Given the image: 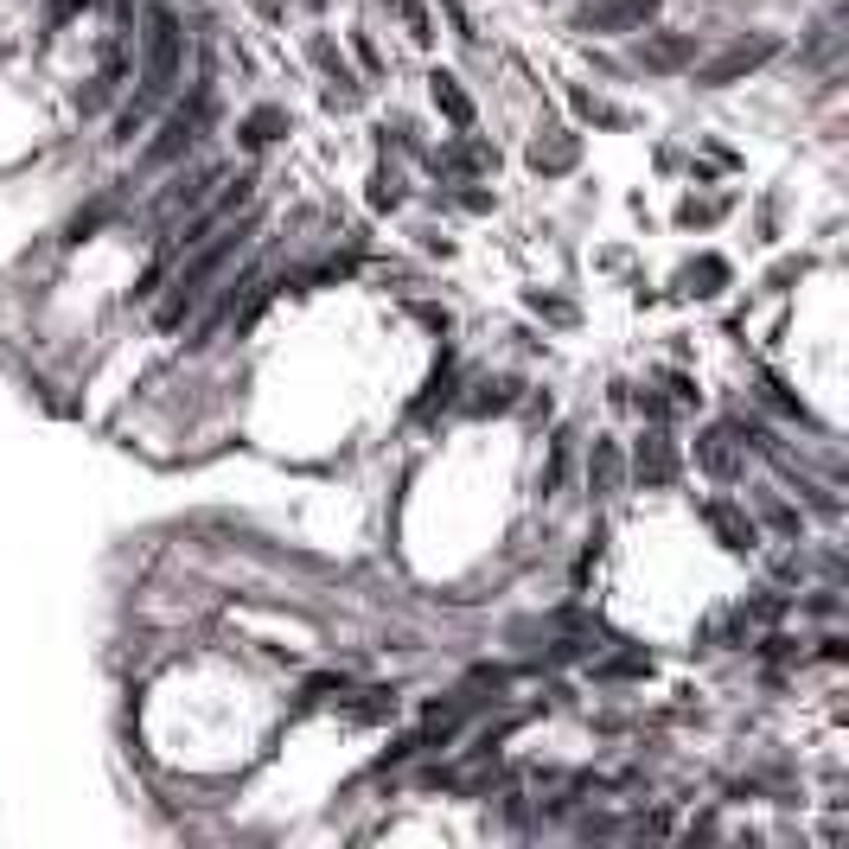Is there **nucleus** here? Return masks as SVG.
<instances>
[{"instance_id": "f257e3e1", "label": "nucleus", "mask_w": 849, "mask_h": 849, "mask_svg": "<svg viewBox=\"0 0 849 849\" xmlns=\"http://www.w3.org/2000/svg\"><path fill=\"white\" fill-rule=\"evenodd\" d=\"M173 83H180V20H173V7H148V33H141V96L115 122V141H128L153 115V103L173 96Z\"/></svg>"}, {"instance_id": "f03ea898", "label": "nucleus", "mask_w": 849, "mask_h": 849, "mask_svg": "<svg viewBox=\"0 0 849 849\" xmlns=\"http://www.w3.org/2000/svg\"><path fill=\"white\" fill-rule=\"evenodd\" d=\"M230 256H237V230H223L218 243L205 237V243L192 250V262H185V268H180V282H173V295H167V307H160L153 320H160V326L173 333V326H180L185 313H198V307H205V295H211V282H218V275H223V262H230Z\"/></svg>"}, {"instance_id": "7ed1b4c3", "label": "nucleus", "mask_w": 849, "mask_h": 849, "mask_svg": "<svg viewBox=\"0 0 849 849\" xmlns=\"http://www.w3.org/2000/svg\"><path fill=\"white\" fill-rule=\"evenodd\" d=\"M198 122H205V90L192 96V110H173V115H167V128H160V141L141 153V167H167L180 148H192V141H198Z\"/></svg>"}, {"instance_id": "20e7f679", "label": "nucleus", "mask_w": 849, "mask_h": 849, "mask_svg": "<svg viewBox=\"0 0 849 849\" xmlns=\"http://www.w3.org/2000/svg\"><path fill=\"white\" fill-rule=\"evenodd\" d=\"M658 13V0H600L582 13V33H627V26H645Z\"/></svg>"}, {"instance_id": "39448f33", "label": "nucleus", "mask_w": 849, "mask_h": 849, "mask_svg": "<svg viewBox=\"0 0 849 849\" xmlns=\"http://www.w3.org/2000/svg\"><path fill=\"white\" fill-rule=\"evenodd\" d=\"M639 480L645 485L677 480V447H670V435H645V441H639Z\"/></svg>"}, {"instance_id": "423d86ee", "label": "nucleus", "mask_w": 849, "mask_h": 849, "mask_svg": "<svg viewBox=\"0 0 849 849\" xmlns=\"http://www.w3.org/2000/svg\"><path fill=\"white\" fill-rule=\"evenodd\" d=\"M773 51H779L773 38H754V45H735V51H728V58H715V65H709V71H702V83H728V77L754 71V65H767V58H773Z\"/></svg>"}, {"instance_id": "0eeeda50", "label": "nucleus", "mask_w": 849, "mask_h": 849, "mask_svg": "<svg viewBox=\"0 0 849 849\" xmlns=\"http://www.w3.org/2000/svg\"><path fill=\"white\" fill-rule=\"evenodd\" d=\"M697 460L715 473V480H735V473H741V454L728 447V428H709V435L697 441Z\"/></svg>"}, {"instance_id": "6e6552de", "label": "nucleus", "mask_w": 849, "mask_h": 849, "mask_svg": "<svg viewBox=\"0 0 849 849\" xmlns=\"http://www.w3.org/2000/svg\"><path fill=\"white\" fill-rule=\"evenodd\" d=\"M575 153H582L575 135H555V141H537V148H530V167H543V173H569V167H575Z\"/></svg>"}, {"instance_id": "1a4fd4ad", "label": "nucleus", "mask_w": 849, "mask_h": 849, "mask_svg": "<svg viewBox=\"0 0 849 849\" xmlns=\"http://www.w3.org/2000/svg\"><path fill=\"white\" fill-rule=\"evenodd\" d=\"M588 480H594V492H600V498H613V492H620V454H613V441H594Z\"/></svg>"}, {"instance_id": "9d476101", "label": "nucleus", "mask_w": 849, "mask_h": 849, "mask_svg": "<svg viewBox=\"0 0 849 849\" xmlns=\"http://www.w3.org/2000/svg\"><path fill=\"white\" fill-rule=\"evenodd\" d=\"M709 524H715V530L728 537V550H747V543H754V524H747V517H741L735 505H709Z\"/></svg>"}, {"instance_id": "9b49d317", "label": "nucleus", "mask_w": 849, "mask_h": 849, "mask_svg": "<svg viewBox=\"0 0 849 849\" xmlns=\"http://www.w3.org/2000/svg\"><path fill=\"white\" fill-rule=\"evenodd\" d=\"M428 83H435V103H441V110H447V122H460V128H467V122H473V103L460 96V83H454V77H447V71H435V77H428Z\"/></svg>"}, {"instance_id": "f8f14e48", "label": "nucleus", "mask_w": 849, "mask_h": 849, "mask_svg": "<svg viewBox=\"0 0 849 849\" xmlns=\"http://www.w3.org/2000/svg\"><path fill=\"white\" fill-rule=\"evenodd\" d=\"M275 128H282V115H275V110H256L250 122H243V141H250V148H262V141H275Z\"/></svg>"}, {"instance_id": "ddd939ff", "label": "nucleus", "mask_w": 849, "mask_h": 849, "mask_svg": "<svg viewBox=\"0 0 849 849\" xmlns=\"http://www.w3.org/2000/svg\"><path fill=\"white\" fill-rule=\"evenodd\" d=\"M684 51H690L684 38H658V45H645V58H652V65H677Z\"/></svg>"}, {"instance_id": "4468645a", "label": "nucleus", "mask_w": 849, "mask_h": 849, "mask_svg": "<svg viewBox=\"0 0 849 849\" xmlns=\"http://www.w3.org/2000/svg\"><path fill=\"white\" fill-rule=\"evenodd\" d=\"M397 7H403L409 33H415V38H428V13H422V0H397Z\"/></svg>"}, {"instance_id": "2eb2a0df", "label": "nucleus", "mask_w": 849, "mask_h": 849, "mask_svg": "<svg viewBox=\"0 0 849 849\" xmlns=\"http://www.w3.org/2000/svg\"><path fill=\"white\" fill-rule=\"evenodd\" d=\"M115 13H122V20H128V13H135V0H115Z\"/></svg>"}]
</instances>
